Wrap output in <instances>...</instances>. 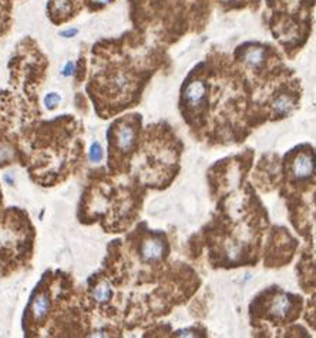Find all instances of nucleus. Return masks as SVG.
<instances>
[{
  "mask_svg": "<svg viewBox=\"0 0 316 338\" xmlns=\"http://www.w3.org/2000/svg\"><path fill=\"white\" fill-rule=\"evenodd\" d=\"M292 109H293V103H292L291 97H288L285 94L279 96V97L275 100V103H273V110H275V113L279 114V116H286V114H289V113L292 112Z\"/></svg>",
  "mask_w": 316,
  "mask_h": 338,
  "instance_id": "nucleus-7",
  "label": "nucleus"
},
{
  "mask_svg": "<svg viewBox=\"0 0 316 338\" xmlns=\"http://www.w3.org/2000/svg\"><path fill=\"white\" fill-rule=\"evenodd\" d=\"M54 9H56V12L64 15V13H67V12L70 10V4H69L67 0H57V1L54 3Z\"/></svg>",
  "mask_w": 316,
  "mask_h": 338,
  "instance_id": "nucleus-13",
  "label": "nucleus"
},
{
  "mask_svg": "<svg viewBox=\"0 0 316 338\" xmlns=\"http://www.w3.org/2000/svg\"><path fill=\"white\" fill-rule=\"evenodd\" d=\"M292 171L295 177L298 178H306V177L312 176L315 171V163L314 159L308 154H301L299 157H296V160L293 162L292 166Z\"/></svg>",
  "mask_w": 316,
  "mask_h": 338,
  "instance_id": "nucleus-1",
  "label": "nucleus"
},
{
  "mask_svg": "<svg viewBox=\"0 0 316 338\" xmlns=\"http://www.w3.org/2000/svg\"><path fill=\"white\" fill-rule=\"evenodd\" d=\"M93 295H94V298H96L97 301H100V303H104L107 300H110V298H111V288H110V284H108L107 281L100 282V284L94 288Z\"/></svg>",
  "mask_w": 316,
  "mask_h": 338,
  "instance_id": "nucleus-8",
  "label": "nucleus"
},
{
  "mask_svg": "<svg viewBox=\"0 0 316 338\" xmlns=\"http://www.w3.org/2000/svg\"><path fill=\"white\" fill-rule=\"evenodd\" d=\"M288 310H289V301H288L286 297L282 295V297H278V298L273 300L271 307L272 314H275L278 317H284L286 312H288Z\"/></svg>",
  "mask_w": 316,
  "mask_h": 338,
  "instance_id": "nucleus-9",
  "label": "nucleus"
},
{
  "mask_svg": "<svg viewBox=\"0 0 316 338\" xmlns=\"http://www.w3.org/2000/svg\"><path fill=\"white\" fill-rule=\"evenodd\" d=\"M77 33H78V30L77 29H67V30H63V31H60V36L61 37H67V39H70V37L75 36Z\"/></svg>",
  "mask_w": 316,
  "mask_h": 338,
  "instance_id": "nucleus-15",
  "label": "nucleus"
},
{
  "mask_svg": "<svg viewBox=\"0 0 316 338\" xmlns=\"http://www.w3.org/2000/svg\"><path fill=\"white\" fill-rule=\"evenodd\" d=\"M134 139H136L134 129H131L130 126H122L120 130H119V134H117L119 147H120L122 151L130 150V148L133 147V144H134Z\"/></svg>",
  "mask_w": 316,
  "mask_h": 338,
  "instance_id": "nucleus-4",
  "label": "nucleus"
},
{
  "mask_svg": "<svg viewBox=\"0 0 316 338\" xmlns=\"http://www.w3.org/2000/svg\"><path fill=\"white\" fill-rule=\"evenodd\" d=\"M60 96L57 93H49L45 97V104L47 106V109H54L57 104L60 103Z\"/></svg>",
  "mask_w": 316,
  "mask_h": 338,
  "instance_id": "nucleus-11",
  "label": "nucleus"
},
{
  "mask_svg": "<svg viewBox=\"0 0 316 338\" xmlns=\"http://www.w3.org/2000/svg\"><path fill=\"white\" fill-rule=\"evenodd\" d=\"M177 336H185V337H194L195 334H193V331L187 330V331H178V333H177Z\"/></svg>",
  "mask_w": 316,
  "mask_h": 338,
  "instance_id": "nucleus-16",
  "label": "nucleus"
},
{
  "mask_svg": "<svg viewBox=\"0 0 316 338\" xmlns=\"http://www.w3.org/2000/svg\"><path fill=\"white\" fill-rule=\"evenodd\" d=\"M265 57V52L261 47H252L249 50H246V53L243 55V60L246 64H249L251 67H258Z\"/></svg>",
  "mask_w": 316,
  "mask_h": 338,
  "instance_id": "nucleus-6",
  "label": "nucleus"
},
{
  "mask_svg": "<svg viewBox=\"0 0 316 338\" xmlns=\"http://www.w3.org/2000/svg\"><path fill=\"white\" fill-rule=\"evenodd\" d=\"M224 3H235V1H238V0H222Z\"/></svg>",
  "mask_w": 316,
  "mask_h": 338,
  "instance_id": "nucleus-18",
  "label": "nucleus"
},
{
  "mask_svg": "<svg viewBox=\"0 0 316 338\" xmlns=\"http://www.w3.org/2000/svg\"><path fill=\"white\" fill-rule=\"evenodd\" d=\"M13 157V150L9 146H0V163L7 162Z\"/></svg>",
  "mask_w": 316,
  "mask_h": 338,
  "instance_id": "nucleus-12",
  "label": "nucleus"
},
{
  "mask_svg": "<svg viewBox=\"0 0 316 338\" xmlns=\"http://www.w3.org/2000/svg\"><path fill=\"white\" fill-rule=\"evenodd\" d=\"M94 1H97V3H101V4H107V3H110L111 0H94Z\"/></svg>",
  "mask_w": 316,
  "mask_h": 338,
  "instance_id": "nucleus-17",
  "label": "nucleus"
},
{
  "mask_svg": "<svg viewBox=\"0 0 316 338\" xmlns=\"http://www.w3.org/2000/svg\"><path fill=\"white\" fill-rule=\"evenodd\" d=\"M163 244L160 240H146L141 247V255L144 261H158L163 257Z\"/></svg>",
  "mask_w": 316,
  "mask_h": 338,
  "instance_id": "nucleus-2",
  "label": "nucleus"
},
{
  "mask_svg": "<svg viewBox=\"0 0 316 338\" xmlns=\"http://www.w3.org/2000/svg\"><path fill=\"white\" fill-rule=\"evenodd\" d=\"M49 307H50V301L47 294L37 295L36 300L33 301V314L36 320H43L49 311Z\"/></svg>",
  "mask_w": 316,
  "mask_h": 338,
  "instance_id": "nucleus-5",
  "label": "nucleus"
},
{
  "mask_svg": "<svg viewBox=\"0 0 316 338\" xmlns=\"http://www.w3.org/2000/svg\"><path fill=\"white\" fill-rule=\"evenodd\" d=\"M89 157H90V160L93 163H100L103 160V148L100 146V143H94L91 146Z\"/></svg>",
  "mask_w": 316,
  "mask_h": 338,
  "instance_id": "nucleus-10",
  "label": "nucleus"
},
{
  "mask_svg": "<svg viewBox=\"0 0 316 338\" xmlns=\"http://www.w3.org/2000/svg\"><path fill=\"white\" fill-rule=\"evenodd\" d=\"M205 91H207L205 84L202 82H199V80H195V82H191L187 86L184 96H185V99H187L188 103L193 104V106H196V104H199L204 100Z\"/></svg>",
  "mask_w": 316,
  "mask_h": 338,
  "instance_id": "nucleus-3",
  "label": "nucleus"
},
{
  "mask_svg": "<svg viewBox=\"0 0 316 338\" xmlns=\"http://www.w3.org/2000/svg\"><path fill=\"white\" fill-rule=\"evenodd\" d=\"M74 73V64L72 63V61H69L66 66H64V69H63V76H72V74Z\"/></svg>",
  "mask_w": 316,
  "mask_h": 338,
  "instance_id": "nucleus-14",
  "label": "nucleus"
}]
</instances>
